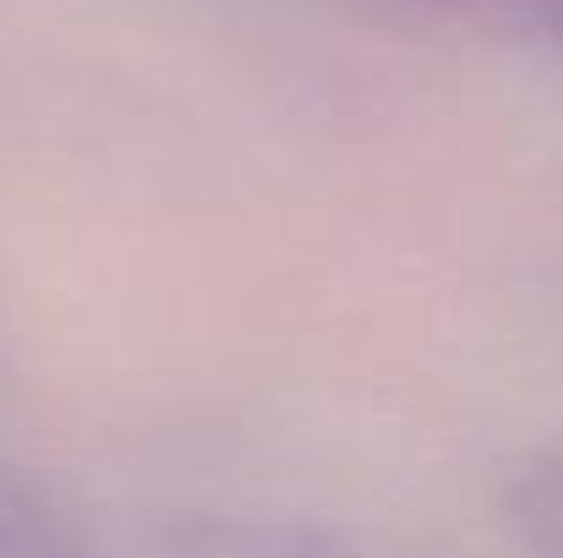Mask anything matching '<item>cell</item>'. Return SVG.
<instances>
[{"mask_svg":"<svg viewBox=\"0 0 563 558\" xmlns=\"http://www.w3.org/2000/svg\"><path fill=\"white\" fill-rule=\"evenodd\" d=\"M504 521L531 558H563V449L531 455L509 477Z\"/></svg>","mask_w":563,"mask_h":558,"instance_id":"2","label":"cell"},{"mask_svg":"<svg viewBox=\"0 0 563 558\" xmlns=\"http://www.w3.org/2000/svg\"><path fill=\"white\" fill-rule=\"evenodd\" d=\"M0 558H88L71 499L16 460H0Z\"/></svg>","mask_w":563,"mask_h":558,"instance_id":"1","label":"cell"}]
</instances>
